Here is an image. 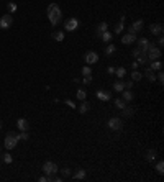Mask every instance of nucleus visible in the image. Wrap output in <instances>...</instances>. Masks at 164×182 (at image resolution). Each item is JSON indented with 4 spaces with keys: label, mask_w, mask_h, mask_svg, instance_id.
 Segmentation results:
<instances>
[{
    "label": "nucleus",
    "mask_w": 164,
    "mask_h": 182,
    "mask_svg": "<svg viewBox=\"0 0 164 182\" xmlns=\"http://www.w3.org/2000/svg\"><path fill=\"white\" fill-rule=\"evenodd\" d=\"M48 18H49V23L53 26H56L57 23L61 22L62 12H61V8H59L57 4H49V7H48Z\"/></svg>",
    "instance_id": "obj_1"
},
{
    "label": "nucleus",
    "mask_w": 164,
    "mask_h": 182,
    "mask_svg": "<svg viewBox=\"0 0 164 182\" xmlns=\"http://www.w3.org/2000/svg\"><path fill=\"white\" fill-rule=\"evenodd\" d=\"M161 48H157V46H154L153 43H149V46H148V51H146V56H148V59H151V61H154V59H159L161 57Z\"/></svg>",
    "instance_id": "obj_2"
},
{
    "label": "nucleus",
    "mask_w": 164,
    "mask_h": 182,
    "mask_svg": "<svg viewBox=\"0 0 164 182\" xmlns=\"http://www.w3.org/2000/svg\"><path fill=\"white\" fill-rule=\"evenodd\" d=\"M43 172L48 175V177H53V175L57 172V166L54 164V162H51V161H46V162L43 164Z\"/></svg>",
    "instance_id": "obj_3"
},
{
    "label": "nucleus",
    "mask_w": 164,
    "mask_h": 182,
    "mask_svg": "<svg viewBox=\"0 0 164 182\" xmlns=\"http://www.w3.org/2000/svg\"><path fill=\"white\" fill-rule=\"evenodd\" d=\"M108 128H110L112 131H120V130L123 128L121 118H118V117H112L110 120H108Z\"/></svg>",
    "instance_id": "obj_4"
},
{
    "label": "nucleus",
    "mask_w": 164,
    "mask_h": 182,
    "mask_svg": "<svg viewBox=\"0 0 164 182\" xmlns=\"http://www.w3.org/2000/svg\"><path fill=\"white\" fill-rule=\"evenodd\" d=\"M12 23H13V18H12L10 13H5L4 17L0 18V28L2 30H8L12 26Z\"/></svg>",
    "instance_id": "obj_5"
},
{
    "label": "nucleus",
    "mask_w": 164,
    "mask_h": 182,
    "mask_svg": "<svg viewBox=\"0 0 164 182\" xmlns=\"http://www.w3.org/2000/svg\"><path fill=\"white\" fill-rule=\"evenodd\" d=\"M79 28V22L77 18H67L64 23V30L66 31H75V30Z\"/></svg>",
    "instance_id": "obj_6"
},
{
    "label": "nucleus",
    "mask_w": 164,
    "mask_h": 182,
    "mask_svg": "<svg viewBox=\"0 0 164 182\" xmlns=\"http://www.w3.org/2000/svg\"><path fill=\"white\" fill-rule=\"evenodd\" d=\"M5 148L7 149H13V148H17V144H18V139L15 138L13 135H10V133H7V136H5Z\"/></svg>",
    "instance_id": "obj_7"
},
{
    "label": "nucleus",
    "mask_w": 164,
    "mask_h": 182,
    "mask_svg": "<svg viewBox=\"0 0 164 182\" xmlns=\"http://www.w3.org/2000/svg\"><path fill=\"white\" fill-rule=\"evenodd\" d=\"M84 59H86L87 64H95L97 61H99V54H97L95 51H89V53H86Z\"/></svg>",
    "instance_id": "obj_8"
},
{
    "label": "nucleus",
    "mask_w": 164,
    "mask_h": 182,
    "mask_svg": "<svg viewBox=\"0 0 164 182\" xmlns=\"http://www.w3.org/2000/svg\"><path fill=\"white\" fill-rule=\"evenodd\" d=\"M143 26H144V23H143V20H136L135 23H131V25L128 26V33H136V31H141Z\"/></svg>",
    "instance_id": "obj_9"
},
{
    "label": "nucleus",
    "mask_w": 164,
    "mask_h": 182,
    "mask_svg": "<svg viewBox=\"0 0 164 182\" xmlns=\"http://www.w3.org/2000/svg\"><path fill=\"white\" fill-rule=\"evenodd\" d=\"M97 99L99 100H104V102H108V100H112V92H108V90H97Z\"/></svg>",
    "instance_id": "obj_10"
},
{
    "label": "nucleus",
    "mask_w": 164,
    "mask_h": 182,
    "mask_svg": "<svg viewBox=\"0 0 164 182\" xmlns=\"http://www.w3.org/2000/svg\"><path fill=\"white\" fill-rule=\"evenodd\" d=\"M136 41L135 33H126V35L121 36V44H133Z\"/></svg>",
    "instance_id": "obj_11"
},
{
    "label": "nucleus",
    "mask_w": 164,
    "mask_h": 182,
    "mask_svg": "<svg viewBox=\"0 0 164 182\" xmlns=\"http://www.w3.org/2000/svg\"><path fill=\"white\" fill-rule=\"evenodd\" d=\"M17 126H18L20 131H28V128H30L28 120H26V118H18V120H17Z\"/></svg>",
    "instance_id": "obj_12"
},
{
    "label": "nucleus",
    "mask_w": 164,
    "mask_h": 182,
    "mask_svg": "<svg viewBox=\"0 0 164 182\" xmlns=\"http://www.w3.org/2000/svg\"><path fill=\"white\" fill-rule=\"evenodd\" d=\"M149 31L156 36L163 35V25H161V23H153V25L149 26Z\"/></svg>",
    "instance_id": "obj_13"
},
{
    "label": "nucleus",
    "mask_w": 164,
    "mask_h": 182,
    "mask_svg": "<svg viewBox=\"0 0 164 182\" xmlns=\"http://www.w3.org/2000/svg\"><path fill=\"white\" fill-rule=\"evenodd\" d=\"M149 43H151V41H149L148 38H141V39H138V48L143 51V53H146V51H148V46H149Z\"/></svg>",
    "instance_id": "obj_14"
},
{
    "label": "nucleus",
    "mask_w": 164,
    "mask_h": 182,
    "mask_svg": "<svg viewBox=\"0 0 164 182\" xmlns=\"http://www.w3.org/2000/svg\"><path fill=\"white\" fill-rule=\"evenodd\" d=\"M113 90L115 92H123V90H125V80H123V79L115 80L113 82Z\"/></svg>",
    "instance_id": "obj_15"
},
{
    "label": "nucleus",
    "mask_w": 164,
    "mask_h": 182,
    "mask_svg": "<svg viewBox=\"0 0 164 182\" xmlns=\"http://www.w3.org/2000/svg\"><path fill=\"white\" fill-rule=\"evenodd\" d=\"M123 28H125V15H121L120 22L115 25V35H120V33L123 31Z\"/></svg>",
    "instance_id": "obj_16"
},
{
    "label": "nucleus",
    "mask_w": 164,
    "mask_h": 182,
    "mask_svg": "<svg viewBox=\"0 0 164 182\" xmlns=\"http://www.w3.org/2000/svg\"><path fill=\"white\" fill-rule=\"evenodd\" d=\"M86 175H87L86 169H77V171L74 172V175H72V177H74L75 181H84V179H86Z\"/></svg>",
    "instance_id": "obj_17"
},
{
    "label": "nucleus",
    "mask_w": 164,
    "mask_h": 182,
    "mask_svg": "<svg viewBox=\"0 0 164 182\" xmlns=\"http://www.w3.org/2000/svg\"><path fill=\"white\" fill-rule=\"evenodd\" d=\"M121 95H123V100H125L126 104H128V102H131L133 100V92L130 89H125L123 90V92H121Z\"/></svg>",
    "instance_id": "obj_18"
},
{
    "label": "nucleus",
    "mask_w": 164,
    "mask_h": 182,
    "mask_svg": "<svg viewBox=\"0 0 164 182\" xmlns=\"http://www.w3.org/2000/svg\"><path fill=\"white\" fill-rule=\"evenodd\" d=\"M149 69H151V71H161V69H163V62H161L159 59H154L153 62H151Z\"/></svg>",
    "instance_id": "obj_19"
},
{
    "label": "nucleus",
    "mask_w": 164,
    "mask_h": 182,
    "mask_svg": "<svg viewBox=\"0 0 164 182\" xmlns=\"http://www.w3.org/2000/svg\"><path fill=\"white\" fill-rule=\"evenodd\" d=\"M144 77H146L149 82H154V80H156V74H154V71H151L149 67L144 71Z\"/></svg>",
    "instance_id": "obj_20"
},
{
    "label": "nucleus",
    "mask_w": 164,
    "mask_h": 182,
    "mask_svg": "<svg viewBox=\"0 0 164 182\" xmlns=\"http://www.w3.org/2000/svg\"><path fill=\"white\" fill-rule=\"evenodd\" d=\"M89 110H90V105L87 104L86 100H82V104L79 105V113H82V115H84V113H87Z\"/></svg>",
    "instance_id": "obj_21"
},
{
    "label": "nucleus",
    "mask_w": 164,
    "mask_h": 182,
    "mask_svg": "<svg viewBox=\"0 0 164 182\" xmlns=\"http://www.w3.org/2000/svg\"><path fill=\"white\" fill-rule=\"evenodd\" d=\"M146 61H148V56H146V53H143V51L136 56V62H138V64H141V66L146 64Z\"/></svg>",
    "instance_id": "obj_22"
},
{
    "label": "nucleus",
    "mask_w": 164,
    "mask_h": 182,
    "mask_svg": "<svg viewBox=\"0 0 164 182\" xmlns=\"http://www.w3.org/2000/svg\"><path fill=\"white\" fill-rule=\"evenodd\" d=\"M100 36H102V41H104V43H110L112 38H113V33H110V31H104Z\"/></svg>",
    "instance_id": "obj_23"
},
{
    "label": "nucleus",
    "mask_w": 164,
    "mask_h": 182,
    "mask_svg": "<svg viewBox=\"0 0 164 182\" xmlns=\"http://www.w3.org/2000/svg\"><path fill=\"white\" fill-rule=\"evenodd\" d=\"M121 117H123V118H130V117H133V110L128 107V105H126L125 108H121Z\"/></svg>",
    "instance_id": "obj_24"
},
{
    "label": "nucleus",
    "mask_w": 164,
    "mask_h": 182,
    "mask_svg": "<svg viewBox=\"0 0 164 182\" xmlns=\"http://www.w3.org/2000/svg\"><path fill=\"white\" fill-rule=\"evenodd\" d=\"M115 74H117V77H118V79H125V75H126V69H125V67H117V69H115Z\"/></svg>",
    "instance_id": "obj_25"
},
{
    "label": "nucleus",
    "mask_w": 164,
    "mask_h": 182,
    "mask_svg": "<svg viewBox=\"0 0 164 182\" xmlns=\"http://www.w3.org/2000/svg\"><path fill=\"white\" fill-rule=\"evenodd\" d=\"M141 79H143V74L135 69V71L131 72V80H133V82H138V80H141Z\"/></svg>",
    "instance_id": "obj_26"
},
{
    "label": "nucleus",
    "mask_w": 164,
    "mask_h": 182,
    "mask_svg": "<svg viewBox=\"0 0 164 182\" xmlns=\"http://www.w3.org/2000/svg\"><path fill=\"white\" fill-rule=\"evenodd\" d=\"M53 38H54V41L61 43V41H64V33H62V31H54L53 33Z\"/></svg>",
    "instance_id": "obj_27"
},
{
    "label": "nucleus",
    "mask_w": 164,
    "mask_h": 182,
    "mask_svg": "<svg viewBox=\"0 0 164 182\" xmlns=\"http://www.w3.org/2000/svg\"><path fill=\"white\" fill-rule=\"evenodd\" d=\"M107 28H108V25H107L105 22H102L99 26H97V36H100L104 31H107Z\"/></svg>",
    "instance_id": "obj_28"
},
{
    "label": "nucleus",
    "mask_w": 164,
    "mask_h": 182,
    "mask_svg": "<svg viewBox=\"0 0 164 182\" xmlns=\"http://www.w3.org/2000/svg\"><path fill=\"white\" fill-rule=\"evenodd\" d=\"M115 107H117L118 110H121V108L126 107V102L123 99H115Z\"/></svg>",
    "instance_id": "obj_29"
},
{
    "label": "nucleus",
    "mask_w": 164,
    "mask_h": 182,
    "mask_svg": "<svg viewBox=\"0 0 164 182\" xmlns=\"http://www.w3.org/2000/svg\"><path fill=\"white\" fill-rule=\"evenodd\" d=\"M113 53H117V46H115V44H108L107 49H105V54H107V56H112Z\"/></svg>",
    "instance_id": "obj_30"
},
{
    "label": "nucleus",
    "mask_w": 164,
    "mask_h": 182,
    "mask_svg": "<svg viewBox=\"0 0 164 182\" xmlns=\"http://www.w3.org/2000/svg\"><path fill=\"white\" fill-rule=\"evenodd\" d=\"M146 159L149 161V162H153V161L156 159V151H154V149H149V151H148V153H146Z\"/></svg>",
    "instance_id": "obj_31"
},
{
    "label": "nucleus",
    "mask_w": 164,
    "mask_h": 182,
    "mask_svg": "<svg viewBox=\"0 0 164 182\" xmlns=\"http://www.w3.org/2000/svg\"><path fill=\"white\" fill-rule=\"evenodd\" d=\"M2 161H4L5 164H12V161H13V157H12L10 153H5L4 156H2Z\"/></svg>",
    "instance_id": "obj_32"
},
{
    "label": "nucleus",
    "mask_w": 164,
    "mask_h": 182,
    "mask_svg": "<svg viewBox=\"0 0 164 182\" xmlns=\"http://www.w3.org/2000/svg\"><path fill=\"white\" fill-rule=\"evenodd\" d=\"M75 97H77L79 100H86L87 94H86V90H84V89H79V90H77V94H75Z\"/></svg>",
    "instance_id": "obj_33"
},
{
    "label": "nucleus",
    "mask_w": 164,
    "mask_h": 182,
    "mask_svg": "<svg viewBox=\"0 0 164 182\" xmlns=\"http://www.w3.org/2000/svg\"><path fill=\"white\" fill-rule=\"evenodd\" d=\"M156 171H157V174H159V175L164 174V162H163V161H159V162L156 164Z\"/></svg>",
    "instance_id": "obj_34"
},
{
    "label": "nucleus",
    "mask_w": 164,
    "mask_h": 182,
    "mask_svg": "<svg viewBox=\"0 0 164 182\" xmlns=\"http://www.w3.org/2000/svg\"><path fill=\"white\" fill-rule=\"evenodd\" d=\"M82 75H92V69H90V66H84V67H82Z\"/></svg>",
    "instance_id": "obj_35"
},
{
    "label": "nucleus",
    "mask_w": 164,
    "mask_h": 182,
    "mask_svg": "<svg viewBox=\"0 0 164 182\" xmlns=\"http://www.w3.org/2000/svg\"><path fill=\"white\" fill-rule=\"evenodd\" d=\"M156 80L161 84V86H163V84H164V74H163V69H161V71L157 72V75H156Z\"/></svg>",
    "instance_id": "obj_36"
},
{
    "label": "nucleus",
    "mask_w": 164,
    "mask_h": 182,
    "mask_svg": "<svg viewBox=\"0 0 164 182\" xmlns=\"http://www.w3.org/2000/svg\"><path fill=\"white\" fill-rule=\"evenodd\" d=\"M82 82L86 84V86H89V84L92 82V75H84V77H82Z\"/></svg>",
    "instance_id": "obj_37"
},
{
    "label": "nucleus",
    "mask_w": 164,
    "mask_h": 182,
    "mask_svg": "<svg viewBox=\"0 0 164 182\" xmlns=\"http://www.w3.org/2000/svg\"><path fill=\"white\" fill-rule=\"evenodd\" d=\"M64 104L67 105L69 108H75V104L72 102V100H69V99H66V100H64Z\"/></svg>",
    "instance_id": "obj_38"
},
{
    "label": "nucleus",
    "mask_w": 164,
    "mask_h": 182,
    "mask_svg": "<svg viewBox=\"0 0 164 182\" xmlns=\"http://www.w3.org/2000/svg\"><path fill=\"white\" fill-rule=\"evenodd\" d=\"M71 174H72V172H71V169H69V167L62 169V177H69Z\"/></svg>",
    "instance_id": "obj_39"
},
{
    "label": "nucleus",
    "mask_w": 164,
    "mask_h": 182,
    "mask_svg": "<svg viewBox=\"0 0 164 182\" xmlns=\"http://www.w3.org/2000/svg\"><path fill=\"white\" fill-rule=\"evenodd\" d=\"M30 138V135H28V133H26V131H22V133H20V139H23V141H26V139H28Z\"/></svg>",
    "instance_id": "obj_40"
},
{
    "label": "nucleus",
    "mask_w": 164,
    "mask_h": 182,
    "mask_svg": "<svg viewBox=\"0 0 164 182\" xmlns=\"http://www.w3.org/2000/svg\"><path fill=\"white\" fill-rule=\"evenodd\" d=\"M7 7H8V10H10V12H15V10H17V4H13V2H10Z\"/></svg>",
    "instance_id": "obj_41"
},
{
    "label": "nucleus",
    "mask_w": 164,
    "mask_h": 182,
    "mask_svg": "<svg viewBox=\"0 0 164 182\" xmlns=\"http://www.w3.org/2000/svg\"><path fill=\"white\" fill-rule=\"evenodd\" d=\"M139 53H141V49H139V48H136V49H133V51H131V56H133V57H136Z\"/></svg>",
    "instance_id": "obj_42"
},
{
    "label": "nucleus",
    "mask_w": 164,
    "mask_h": 182,
    "mask_svg": "<svg viewBox=\"0 0 164 182\" xmlns=\"http://www.w3.org/2000/svg\"><path fill=\"white\" fill-rule=\"evenodd\" d=\"M163 44H164V38L159 35V39H157V48H161V46H163Z\"/></svg>",
    "instance_id": "obj_43"
},
{
    "label": "nucleus",
    "mask_w": 164,
    "mask_h": 182,
    "mask_svg": "<svg viewBox=\"0 0 164 182\" xmlns=\"http://www.w3.org/2000/svg\"><path fill=\"white\" fill-rule=\"evenodd\" d=\"M133 87V80H126L125 82V89H131Z\"/></svg>",
    "instance_id": "obj_44"
},
{
    "label": "nucleus",
    "mask_w": 164,
    "mask_h": 182,
    "mask_svg": "<svg viewBox=\"0 0 164 182\" xmlns=\"http://www.w3.org/2000/svg\"><path fill=\"white\" fill-rule=\"evenodd\" d=\"M48 181H49V177H48L46 174H44L43 177H39V182H48Z\"/></svg>",
    "instance_id": "obj_45"
},
{
    "label": "nucleus",
    "mask_w": 164,
    "mask_h": 182,
    "mask_svg": "<svg viewBox=\"0 0 164 182\" xmlns=\"http://www.w3.org/2000/svg\"><path fill=\"white\" fill-rule=\"evenodd\" d=\"M107 71H108V74H115V67H113V66H110Z\"/></svg>",
    "instance_id": "obj_46"
},
{
    "label": "nucleus",
    "mask_w": 164,
    "mask_h": 182,
    "mask_svg": "<svg viewBox=\"0 0 164 182\" xmlns=\"http://www.w3.org/2000/svg\"><path fill=\"white\" fill-rule=\"evenodd\" d=\"M138 62H136V61H135V62H133V64H131V69H133V71H135V69H138Z\"/></svg>",
    "instance_id": "obj_47"
},
{
    "label": "nucleus",
    "mask_w": 164,
    "mask_h": 182,
    "mask_svg": "<svg viewBox=\"0 0 164 182\" xmlns=\"http://www.w3.org/2000/svg\"><path fill=\"white\" fill-rule=\"evenodd\" d=\"M2 126H4V121H0V130H2Z\"/></svg>",
    "instance_id": "obj_48"
},
{
    "label": "nucleus",
    "mask_w": 164,
    "mask_h": 182,
    "mask_svg": "<svg viewBox=\"0 0 164 182\" xmlns=\"http://www.w3.org/2000/svg\"><path fill=\"white\" fill-rule=\"evenodd\" d=\"M0 149H2V148H0Z\"/></svg>",
    "instance_id": "obj_49"
}]
</instances>
